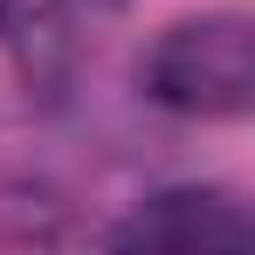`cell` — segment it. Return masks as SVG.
<instances>
[{"label":"cell","mask_w":255,"mask_h":255,"mask_svg":"<svg viewBox=\"0 0 255 255\" xmlns=\"http://www.w3.org/2000/svg\"><path fill=\"white\" fill-rule=\"evenodd\" d=\"M145 83L172 111H200V118L249 111V90H255V35H249V21L242 14H207V21L172 28L166 42L152 48V62H145Z\"/></svg>","instance_id":"cell-1"},{"label":"cell","mask_w":255,"mask_h":255,"mask_svg":"<svg viewBox=\"0 0 255 255\" xmlns=\"http://www.w3.org/2000/svg\"><path fill=\"white\" fill-rule=\"evenodd\" d=\"M125 242H159V249L166 242H179V249H193V242L214 249L221 242V249H242L249 242V221L228 207L221 193H166L152 214H138L125 228Z\"/></svg>","instance_id":"cell-2"}]
</instances>
